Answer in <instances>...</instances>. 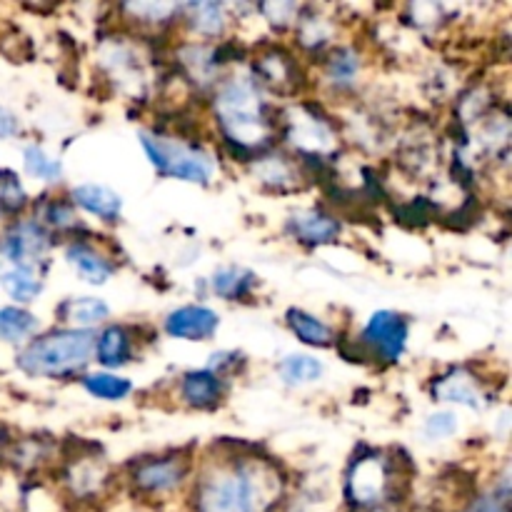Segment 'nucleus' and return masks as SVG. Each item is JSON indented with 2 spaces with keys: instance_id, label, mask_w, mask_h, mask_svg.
I'll return each mask as SVG.
<instances>
[{
  "instance_id": "16",
  "label": "nucleus",
  "mask_w": 512,
  "mask_h": 512,
  "mask_svg": "<svg viewBox=\"0 0 512 512\" xmlns=\"http://www.w3.org/2000/svg\"><path fill=\"white\" fill-rule=\"evenodd\" d=\"M250 173L255 175L258 183H263L270 190H278V193L298 190L300 180H305L303 163L285 150H265L250 163Z\"/></svg>"
},
{
  "instance_id": "11",
  "label": "nucleus",
  "mask_w": 512,
  "mask_h": 512,
  "mask_svg": "<svg viewBox=\"0 0 512 512\" xmlns=\"http://www.w3.org/2000/svg\"><path fill=\"white\" fill-rule=\"evenodd\" d=\"M138 335L133 325L125 323H105L103 328L95 330L93 343V360L100 365V370L118 373L128 368L138 353Z\"/></svg>"
},
{
  "instance_id": "29",
  "label": "nucleus",
  "mask_w": 512,
  "mask_h": 512,
  "mask_svg": "<svg viewBox=\"0 0 512 512\" xmlns=\"http://www.w3.org/2000/svg\"><path fill=\"white\" fill-rule=\"evenodd\" d=\"M278 375L285 385L300 388V385L318 383L325 375V365L310 353H290L278 363Z\"/></svg>"
},
{
  "instance_id": "35",
  "label": "nucleus",
  "mask_w": 512,
  "mask_h": 512,
  "mask_svg": "<svg viewBox=\"0 0 512 512\" xmlns=\"http://www.w3.org/2000/svg\"><path fill=\"white\" fill-rule=\"evenodd\" d=\"M258 10L275 28H295V20L300 15V8L293 3H265L258 5Z\"/></svg>"
},
{
  "instance_id": "30",
  "label": "nucleus",
  "mask_w": 512,
  "mask_h": 512,
  "mask_svg": "<svg viewBox=\"0 0 512 512\" xmlns=\"http://www.w3.org/2000/svg\"><path fill=\"white\" fill-rule=\"evenodd\" d=\"M23 168L30 178L43 180V183L55 185L63 178V163L48 153L40 145H25L23 150Z\"/></svg>"
},
{
  "instance_id": "20",
  "label": "nucleus",
  "mask_w": 512,
  "mask_h": 512,
  "mask_svg": "<svg viewBox=\"0 0 512 512\" xmlns=\"http://www.w3.org/2000/svg\"><path fill=\"white\" fill-rule=\"evenodd\" d=\"M60 328L73 330H98L108 323L110 305L103 298H93V295H80V298H65L63 303L55 308Z\"/></svg>"
},
{
  "instance_id": "27",
  "label": "nucleus",
  "mask_w": 512,
  "mask_h": 512,
  "mask_svg": "<svg viewBox=\"0 0 512 512\" xmlns=\"http://www.w3.org/2000/svg\"><path fill=\"white\" fill-rule=\"evenodd\" d=\"M38 315L20 305H5L0 308V340L10 345H25L33 335H38Z\"/></svg>"
},
{
  "instance_id": "8",
  "label": "nucleus",
  "mask_w": 512,
  "mask_h": 512,
  "mask_svg": "<svg viewBox=\"0 0 512 512\" xmlns=\"http://www.w3.org/2000/svg\"><path fill=\"white\" fill-rule=\"evenodd\" d=\"M280 125H283L285 143L295 148L300 158H320L323 153H330L338 140L333 120L323 110L313 108L308 100L300 103L290 118L280 115Z\"/></svg>"
},
{
  "instance_id": "36",
  "label": "nucleus",
  "mask_w": 512,
  "mask_h": 512,
  "mask_svg": "<svg viewBox=\"0 0 512 512\" xmlns=\"http://www.w3.org/2000/svg\"><path fill=\"white\" fill-rule=\"evenodd\" d=\"M20 133V123L15 118L13 110H8L5 105H0V140L15 138Z\"/></svg>"
},
{
  "instance_id": "2",
  "label": "nucleus",
  "mask_w": 512,
  "mask_h": 512,
  "mask_svg": "<svg viewBox=\"0 0 512 512\" xmlns=\"http://www.w3.org/2000/svg\"><path fill=\"white\" fill-rule=\"evenodd\" d=\"M215 125L230 153H243V163H253L270 150L278 135L280 115L250 75H228L210 95Z\"/></svg>"
},
{
  "instance_id": "7",
  "label": "nucleus",
  "mask_w": 512,
  "mask_h": 512,
  "mask_svg": "<svg viewBox=\"0 0 512 512\" xmlns=\"http://www.w3.org/2000/svg\"><path fill=\"white\" fill-rule=\"evenodd\" d=\"M410 320L398 310H378L365 320L363 330L355 338L360 358L373 363L395 365L408 350Z\"/></svg>"
},
{
  "instance_id": "32",
  "label": "nucleus",
  "mask_w": 512,
  "mask_h": 512,
  "mask_svg": "<svg viewBox=\"0 0 512 512\" xmlns=\"http://www.w3.org/2000/svg\"><path fill=\"white\" fill-rule=\"evenodd\" d=\"M125 15H128L130 20H135V23L140 25H163V23H173V20H178V13H180V5L175 3H128L123 5Z\"/></svg>"
},
{
  "instance_id": "38",
  "label": "nucleus",
  "mask_w": 512,
  "mask_h": 512,
  "mask_svg": "<svg viewBox=\"0 0 512 512\" xmlns=\"http://www.w3.org/2000/svg\"><path fill=\"white\" fill-rule=\"evenodd\" d=\"M413 512H435L433 508H418V510H413Z\"/></svg>"
},
{
  "instance_id": "33",
  "label": "nucleus",
  "mask_w": 512,
  "mask_h": 512,
  "mask_svg": "<svg viewBox=\"0 0 512 512\" xmlns=\"http://www.w3.org/2000/svg\"><path fill=\"white\" fill-rule=\"evenodd\" d=\"M458 512H510V483L508 475L498 480L493 488L470 498Z\"/></svg>"
},
{
  "instance_id": "19",
  "label": "nucleus",
  "mask_w": 512,
  "mask_h": 512,
  "mask_svg": "<svg viewBox=\"0 0 512 512\" xmlns=\"http://www.w3.org/2000/svg\"><path fill=\"white\" fill-rule=\"evenodd\" d=\"M363 75V58L353 45H333L325 50L323 80L335 93H353Z\"/></svg>"
},
{
  "instance_id": "4",
  "label": "nucleus",
  "mask_w": 512,
  "mask_h": 512,
  "mask_svg": "<svg viewBox=\"0 0 512 512\" xmlns=\"http://www.w3.org/2000/svg\"><path fill=\"white\" fill-rule=\"evenodd\" d=\"M140 148L158 175L183 183L208 185L215 175V158L193 140H180L158 130H140Z\"/></svg>"
},
{
  "instance_id": "31",
  "label": "nucleus",
  "mask_w": 512,
  "mask_h": 512,
  "mask_svg": "<svg viewBox=\"0 0 512 512\" xmlns=\"http://www.w3.org/2000/svg\"><path fill=\"white\" fill-rule=\"evenodd\" d=\"M25 208H28V193L18 173L0 168V220L18 218Z\"/></svg>"
},
{
  "instance_id": "25",
  "label": "nucleus",
  "mask_w": 512,
  "mask_h": 512,
  "mask_svg": "<svg viewBox=\"0 0 512 512\" xmlns=\"http://www.w3.org/2000/svg\"><path fill=\"white\" fill-rule=\"evenodd\" d=\"M33 218L48 230L50 235H63L73 233L75 228H80L78 210L73 208V203L68 200V195H48V198L40 200L33 210Z\"/></svg>"
},
{
  "instance_id": "28",
  "label": "nucleus",
  "mask_w": 512,
  "mask_h": 512,
  "mask_svg": "<svg viewBox=\"0 0 512 512\" xmlns=\"http://www.w3.org/2000/svg\"><path fill=\"white\" fill-rule=\"evenodd\" d=\"M80 385L93 398L105 400V403H120V400L130 398L135 390L133 380L123 378L118 373H108V370H95V373H85L80 378Z\"/></svg>"
},
{
  "instance_id": "13",
  "label": "nucleus",
  "mask_w": 512,
  "mask_h": 512,
  "mask_svg": "<svg viewBox=\"0 0 512 512\" xmlns=\"http://www.w3.org/2000/svg\"><path fill=\"white\" fill-rule=\"evenodd\" d=\"M228 388V378H220L208 368H198L180 375L175 395H178L180 405L190 410H218L225 403Z\"/></svg>"
},
{
  "instance_id": "17",
  "label": "nucleus",
  "mask_w": 512,
  "mask_h": 512,
  "mask_svg": "<svg viewBox=\"0 0 512 512\" xmlns=\"http://www.w3.org/2000/svg\"><path fill=\"white\" fill-rule=\"evenodd\" d=\"M65 260L88 285H105L115 275V263L103 248L83 238H70L65 245Z\"/></svg>"
},
{
  "instance_id": "34",
  "label": "nucleus",
  "mask_w": 512,
  "mask_h": 512,
  "mask_svg": "<svg viewBox=\"0 0 512 512\" xmlns=\"http://www.w3.org/2000/svg\"><path fill=\"white\" fill-rule=\"evenodd\" d=\"M423 433L428 435L430 440H445L453 438L458 433V418L450 410H438V413L430 415L423 425Z\"/></svg>"
},
{
  "instance_id": "24",
  "label": "nucleus",
  "mask_w": 512,
  "mask_h": 512,
  "mask_svg": "<svg viewBox=\"0 0 512 512\" xmlns=\"http://www.w3.org/2000/svg\"><path fill=\"white\" fill-rule=\"evenodd\" d=\"M255 285H258V275L248 268H240V265L218 268L210 278V290L218 298L230 300V303H245V300L253 298Z\"/></svg>"
},
{
  "instance_id": "22",
  "label": "nucleus",
  "mask_w": 512,
  "mask_h": 512,
  "mask_svg": "<svg viewBox=\"0 0 512 512\" xmlns=\"http://www.w3.org/2000/svg\"><path fill=\"white\" fill-rule=\"evenodd\" d=\"M285 325L290 333L308 348H335L338 345V330L330 323H325L318 315L308 313L303 308H288L285 310Z\"/></svg>"
},
{
  "instance_id": "14",
  "label": "nucleus",
  "mask_w": 512,
  "mask_h": 512,
  "mask_svg": "<svg viewBox=\"0 0 512 512\" xmlns=\"http://www.w3.org/2000/svg\"><path fill=\"white\" fill-rule=\"evenodd\" d=\"M218 328V310L200 303L180 305V308L170 310L163 320L165 335H170L175 340H185V343H205V340H210L218 333Z\"/></svg>"
},
{
  "instance_id": "15",
  "label": "nucleus",
  "mask_w": 512,
  "mask_h": 512,
  "mask_svg": "<svg viewBox=\"0 0 512 512\" xmlns=\"http://www.w3.org/2000/svg\"><path fill=\"white\" fill-rule=\"evenodd\" d=\"M285 228L295 243L305 248H320L335 243L343 235V220L323 208H303L290 215Z\"/></svg>"
},
{
  "instance_id": "6",
  "label": "nucleus",
  "mask_w": 512,
  "mask_h": 512,
  "mask_svg": "<svg viewBox=\"0 0 512 512\" xmlns=\"http://www.w3.org/2000/svg\"><path fill=\"white\" fill-rule=\"evenodd\" d=\"M193 473V455L185 450H173V453L133 460L128 468V483L135 493L145 495V498H160V495L178 493L183 485L190 483Z\"/></svg>"
},
{
  "instance_id": "26",
  "label": "nucleus",
  "mask_w": 512,
  "mask_h": 512,
  "mask_svg": "<svg viewBox=\"0 0 512 512\" xmlns=\"http://www.w3.org/2000/svg\"><path fill=\"white\" fill-rule=\"evenodd\" d=\"M0 288L15 303H33L45 288V270L35 268H8L0 273Z\"/></svg>"
},
{
  "instance_id": "10",
  "label": "nucleus",
  "mask_w": 512,
  "mask_h": 512,
  "mask_svg": "<svg viewBox=\"0 0 512 512\" xmlns=\"http://www.w3.org/2000/svg\"><path fill=\"white\" fill-rule=\"evenodd\" d=\"M250 78L265 95H295L303 85V70L293 50L283 45H268L250 58Z\"/></svg>"
},
{
  "instance_id": "3",
  "label": "nucleus",
  "mask_w": 512,
  "mask_h": 512,
  "mask_svg": "<svg viewBox=\"0 0 512 512\" xmlns=\"http://www.w3.org/2000/svg\"><path fill=\"white\" fill-rule=\"evenodd\" d=\"M95 330L53 328L33 335L20 348L18 370L28 378L40 380H73L83 378L93 363Z\"/></svg>"
},
{
  "instance_id": "23",
  "label": "nucleus",
  "mask_w": 512,
  "mask_h": 512,
  "mask_svg": "<svg viewBox=\"0 0 512 512\" xmlns=\"http://www.w3.org/2000/svg\"><path fill=\"white\" fill-rule=\"evenodd\" d=\"M65 480H68L70 493L80 495V498H90V495H98L103 485L108 483V468H105L100 458L80 455V458L68 463Z\"/></svg>"
},
{
  "instance_id": "1",
  "label": "nucleus",
  "mask_w": 512,
  "mask_h": 512,
  "mask_svg": "<svg viewBox=\"0 0 512 512\" xmlns=\"http://www.w3.org/2000/svg\"><path fill=\"white\" fill-rule=\"evenodd\" d=\"M285 478L270 458L230 450L203 463L190 490L193 512H273L283 500Z\"/></svg>"
},
{
  "instance_id": "9",
  "label": "nucleus",
  "mask_w": 512,
  "mask_h": 512,
  "mask_svg": "<svg viewBox=\"0 0 512 512\" xmlns=\"http://www.w3.org/2000/svg\"><path fill=\"white\" fill-rule=\"evenodd\" d=\"M55 235H50L35 218L15 220L0 238V255L10 268L48 270V253L53 250Z\"/></svg>"
},
{
  "instance_id": "37",
  "label": "nucleus",
  "mask_w": 512,
  "mask_h": 512,
  "mask_svg": "<svg viewBox=\"0 0 512 512\" xmlns=\"http://www.w3.org/2000/svg\"><path fill=\"white\" fill-rule=\"evenodd\" d=\"M5 443H8V435H5V428H3V425H0V453H3Z\"/></svg>"
},
{
  "instance_id": "5",
  "label": "nucleus",
  "mask_w": 512,
  "mask_h": 512,
  "mask_svg": "<svg viewBox=\"0 0 512 512\" xmlns=\"http://www.w3.org/2000/svg\"><path fill=\"white\" fill-rule=\"evenodd\" d=\"M398 488V463L378 448H360L345 473V498L355 510L388 508Z\"/></svg>"
},
{
  "instance_id": "12",
  "label": "nucleus",
  "mask_w": 512,
  "mask_h": 512,
  "mask_svg": "<svg viewBox=\"0 0 512 512\" xmlns=\"http://www.w3.org/2000/svg\"><path fill=\"white\" fill-rule=\"evenodd\" d=\"M430 395H433L438 403H453V405H465V408L480 410L488 405V393H485V385L478 375L470 368H450L443 375L430 383Z\"/></svg>"
},
{
  "instance_id": "21",
  "label": "nucleus",
  "mask_w": 512,
  "mask_h": 512,
  "mask_svg": "<svg viewBox=\"0 0 512 512\" xmlns=\"http://www.w3.org/2000/svg\"><path fill=\"white\" fill-rule=\"evenodd\" d=\"M178 20L185 25V30L198 38L205 40H215L223 38L225 30H228L230 15L228 8L223 3H188L180 5Z\"/></svg>"
},
{
  "instance_id": "18",
  "label": "nucleus",
  "mask_w": 512,
  "mask_h": 512,
  "mask_svg": "<svg viewBox=\"0 0 512 512\" xmlns=\"http://www.w3.org/2000/svg\"><path fill=\"white\" fill-rule=\"evenodd\" d=\"M68 200L73 203L75 210L93 215L100 223H118L120 213H123V198L103 183L73 185Z\"/></svg>"
}]
</instances>
